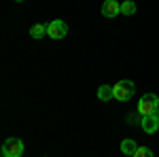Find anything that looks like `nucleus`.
I'll use <instances>...</instances> for the list:
<instances>
[{
    "instance_id": "obj_1",
    "label": "nucleus",
    "mask_w": 159,
    "mask_h": 157,
    "mask_svg": "<svg viewBox=\"0 0 159 157\" xmlns=\"http://www.w3.org/2000/svg\"><path fill=\"white\" fill-rule=\"evenodd\" d=\"M112 89H115V98L119 100V102H127V100H132V96H134L136 87L132 81H127V79H123V81H119V83L112 85Z\"/></svg>"
},
{
    "instance_id": "obj_2",
    "label": "nucleus",
    "mask_w": 159,
    "mask_h": 157,
    "mask_svg": "<svg viewBox=\"0 0 159 157\" xmlns=\"http://www.w3.org/2000/svg\"><path fill=\"white\" fill-rule=\"evenodd\" d=\"M159 109V98L155 94H147L138 100V113L140 115H155V110Z\"/></svg>"
},
{
    "instance_id": "obj_3",
    "label": "nucleus",
    "mask_w": 159,
    "mask_h": 157,
    "mask_svg": "<svg viewBox=\"0 0 159 157\" xmlns=\"http://www.w3.org/2000/svg\"><path fill=\"white\" fill-rule=\"evenodd\" d=\"M24 153V142L19 138H7L2 142V157H21Z\"/></svg>"
},
{
    "instance_id": "obj_4",
    "label": "nucleus",
    "mask_w": 159,
    "mask_h": 157,
    "mask_svg": "<svg viewBox=\"0 0 159 157\" xmlns=\"http://www.w3.org/2000/svg\"><path fill=\"white\" fill-rule=\"evenodd\" d=\"M47 34H49L51 38H55V40H60V38H64L68 34V25H66V21H61V19H55V21L49 24Z\"/></svg>"
},
{
    "instance_id": "obj_5",
    "label": "nucleus",
    "mask_w": 159,
    "mask_h": 157,
    "mask_svg": "<svg viewBox=\"0 0 159 157\" xmlns=\"http://www.w3.org/2000/svg\"><path fill=\"white\" fill-rule=\"evenodd\" d=\"M121 13V2H117V0H104V4H102V15L104 17H117Z\"/></svg>"
},
{
    "instance_id": "obj_6",
    "label": "nucleus",
    "mask_w": 159,
    "mask_h": 157,
    "mask_svg": "<svg viewBox=\"0 0 159 157\" xmlns=\"http://www.w3.org/2000/svg\"><path fill=\"white\" fill-rule=\"evenodd\" d=\"M140 127H142L147 134H155V132L159 130V119L155 117V115H147V117H142Z\"/></svg>"
},
{
    "instance_id": "obj_7",
    "label": "nucleus",
    "mask_w": 159,
    "mask_h": 157,
    "mask_svg": "<svg viewBox=\"0 0 159 157\" xmlns=\"http://www.w3.org/2000/svg\"><path fill=\"white\" fill-rule=\"evenodd\" d=\"M98 98L102 102H108L110 98H115V89H112V85H100L98 87Z\"/></svg>"
},
{
    "instance_id": "obj_8",
    "label": "nucleus",
    "mask_w": 159,
    "mask_h": 157,
    "mask_svg": "<svg viewBox=\"0 0 159 157\" xmlns=\"http://www.w3.org/2000/svg\"><path fill=\"white\" fill-rule=\"evenodd\" d=\"M47 28H49V25H45V24L32 25V28H30V36L32 38H43L45 34H47Z\"/></svg>"
},
{
    "instance_id": "obj_9",
    "label": "nucleus",
    "mask_w": 159,
    "mask_h": 157,
    "mask_svg": "<svg viewBox=\"0 0 159 157\" xmlns=\"http://www.w3.org/2000/svg\"><path fill=\"white\" fill-rule=\"evenodd\" d=\"M136 149H138V145H136L134 140H129V138L121 142V151L125 153V155H134V153H136Z\"/></svg>"
},
{
    "instance_id": "obj_10",
    "label": "nucleus",
    "mask_w": 159,
    "mask_h": 157,
    "mask_svg": "<svg viewBox=\"0 0 159 157\" xmlns=\"http://www.w3.org/2000/svg\"><path fill=\"white\" fill-rule=\"evenodd\" d=\"M121 13H123V15H134V13H136V4L132 2V0L121 2Z\"/></svg>"
},
{
    "instance_id": "obj_11",
    "label": "nucleus",
    "mask_w": 159,
    "mask_h": 157,
    "mask_svg": "<svg viewBox=\"0 0 159 157\" xmlns=\"http://www.w3.org/2000/svg\"><path fill=\"white\" fill-rule=\"evenodd\" d=\"M132 157H153V151L147 149V146H138V149H136V153Z\"/></svg>"
},
{
    "instance_id": "obj_12",
    "label": "nucleus",
    "mask_w": 159,
    "mask_h": 157,
    "mask_svg": "<svg viewBox=\"0 0 159 157\" xmlns=\"http://www.w3.org/2000/svg\"><path fill=\"white\" fill-rule=\"evenodd\" d=\"M142 117H144V115H140V113H138V115H129V117H127V123H142Z\"/></svg>"
},
{
    "instance_id": "obj_13",
    "label": "nucleus",
    "mask_w": 159,
    "mask_h": 157,
    "mask_svg": "<svg viewBox=\"0 0 159 157\" xmlns=\"http://www.w3.org/2000/svg\"><path fill=\"white\" fill-rule=\"evenodd\" d=\"M155 117H157V119H159V109H157V110H155Z\"/></svg>"
},
{
    "instance_id": "obj_14",
    "label": "nucleus",
    "mask_w": 159,
    "mask_h": 157,
    "mask_svg": "<svg viewBox=\"0 0 159 157\" xmlns=\"http://www.w3.org/2000/svg\"><path fill=\"white\" fill-rule=\"evenodd\" d=\"M15 2H24V0H15Z\"/></svg>"
}]
</instances>
